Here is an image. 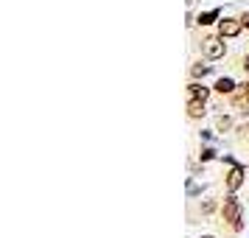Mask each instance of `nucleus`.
<instances>
[{
  "instance_id": "obj_1",
  "label": "nucleus",
  "mask_w": 249,
  "mask_h": 238,
  "mask_svg": "<svg viewBox=\"0 0 249 238\" xmlns=\"http://www.w3.org/2000/svg\"><path fill=\"white\" fill-rule=\"evenodd\" d=\"M221 219H224L235 233L244 230V207H241V202L235 199V193H230L224 199V204H221Z\"/></svg>"
},
{
  "instance_id": "obj_2",
  "label": "nucleus",
  "mask_w": 249,
  "mask_h": 238,
  "mask_svg": "<svg viewBox=\"0 0 249 238\" xmlns=\"http://www.w3.org/2000/svg\"><path fill=\"white\" fill-rule=\"evenodd\" d=\"M202 51L207 59H221L227 54V45H224V37H204L202 39Z\"/></svg>"
},
{
  "instance_id": "obj_3",
  "label": "nucleus",
  "mask_w": 249,
  "mask_h": 238,
  "mask_svg": "<svg viewBox=\"0 0 249 238\" xmlns=\"http://www.w3.org/2000/svg\"><path fill=\"white\" fill-rule=\"evenodd\" d=\"M244 31V23H241V17H224V20H218V37H224V39H232Z\"/></svg>"
},
{
  "instance_id": "obj_4",
  "label": "nucleus",
  "mask_w": 249,
  "mask_h": 238,
  "mask_svg": "<svg viewBox=\"0 0 249 238\" xmlns=\"http://www.w3.org/2000/svg\"><path fill=\"white\" fill-rule=\"evenodd\" d=\"M244 177H247V171H244V165H232V168H230V174H227V180H224L227 191H230V193H235L238 188L244 185Z\"/></svg>"
},
{
  "instance_id": "obj_5",
  "label": "nucleus",
  "mask_w": 249,
  "mask_h": 238,
  "mask_svg": "<svg viewBox=\"0 0 249 238\" xmlns=\"http://www.w3.org/2000/svg\"><path fill=\"white\" fill-rule=\"evenodd\" d=\"M185 98H188V101H193V98L207 101V98H210V87H204V84H199V81H191V84L185 87Z\"/></svg>"
},
{
  "instance_id": "obj_6",
  "label": "nucleus",
  "mask_w": 249,
  "mask_h": 238,
  "mask_svg": "<svg viewBox=\"0 0 249 238\" xmlns=\"http://www.w3.org/2000/svg\"><path fill=\"white\" fill-rule=\"evenodd\" d=\"M204 115H207V101H202V98L188 101V118H191V121H199Z\"/></svg>"
},
{
  "instance_id": "obj_7",
  "label": "nucleus",
  "mask_w": 249,
  "mask_h": 238,
  "mask_svg": "<svg viewBox=\"0 0 249 238\" xmlns=\"http://www.w3.org/2000/svg\"><path fill=\"white\" fill-rule=\"evenodd\" d=\"M215 92H218V95H232V92H235V81L232 79H218L215 81Z\"/></svg>"
},
{
  "instance_id": "obj_8",
  "label": "nucleus",
  "mask_w": 249,
  "mask_h": 238,
  "mask_svg": "<svg viewBox=\"0 0 249 238\" xmlns=\"http://www.w3.org/2000/svg\"><path fill=\"white\" fill-rule=\"evenodd\" d=\"M232 104H235V107H247L244 112L249 115V81H244V84H241V95H235V98H232Z\"/></svg>"
},
{
  "instance_id": "obj_9",
  "label": "nucleus",
  "mask_w": 249,
  "mask_h": 238,
  "mask_svg": "<svg viewBox=\"0 0 249 238\" xmlns=\"http://www.w3.org/2000/svg\"><path fill=\"white\" fill-rule=\"evenodd\" d=\"M227 129H232V118L230 115H218L215 118V132H227Z\"/></svg>"
},
{
  "instance_id": "obj_10",
  "label": "nucleus",
  "mask_w": 249,
  "mask_h": 238,
  "mask_svg": "<svg viewBox=\"0 0 249 238\" xmlns=\"http://www.w3.org/2000/svg\"><path fill=\"white\" fill-rule=\"evenodd\" d=\"M207 73H210V65H202V62H196V65L191 68L193 79H202V76H207Z\"/></svg>"
},
{
  "instance_id": "obj_11",
  "label": "nucleus",
  "mask_w": 249,
  "mask_h": 238,
  "mask_svg": "<svg viewBox=\"0 0 249 238\" xmlns=\"http://www.w3.org/2000/svg\"><path fill=\"white\" fill-rule=\"evenodd\" d=\"M215 20H218V12H204V14H199V20H196V23H199V25H213Z\"/></svg>"
},
{
  "instance_id": "obj_12",
  "label": "nucleus",
  "mask_w": 249,
  "mask_h": 238,
  "mask_svg": "<svg viewBox=\"0 0 249 238\" xmlns=\"http://www.w3.org/2000/svg\"><path fill=\"white\" fill-rule=\"evenodd\" d=\"M215 210V199H204L202 202V216H210Z\"/></svg>"
},
{
  "instance_id": "obj_13",
  "label": "nucleus",
  "mask_w": 249,
  "mask_h": 238,
  "mask_svg": "<svg viewBox=\"0 0 249 238\" xmlns=\"http://www.w3.org/2000/svg\"><path fill=\"white\" fill-rule=\"evenodd\" d=\"M241 23H244V28L249 31V12H244V14H241Z\"/></svg>"
},
{
  "instance_id": "obj_14",
  "label": "nucleus",
  "mask_w": 249,
  "mask_h": 238,
  "mask_svg": "<svg viewBox=\"0 0 249 238\" xmlns=\"http://www.w3.org/2000/svg\"><path fill=\"white\" fill-rule=\"evenodd\" d=\"M241 68H244V70L249 73V56H244V59H241Z\"/></svg>"
},
{
  "instance_id": "obj_15",
  "label": "nucleus",
  "mask_w": 249,
  "mask_h": 238,
  "mask_svg": "<svg viewBox=\"0 0 249 238\" xmlns=\"http://www.w3.org/2000/svg\"><path fill=\"white\" fill-rule=\"evenodd\" d=\"M202 238H215V236H202Z\"/></svg>"
}]
</instances>
